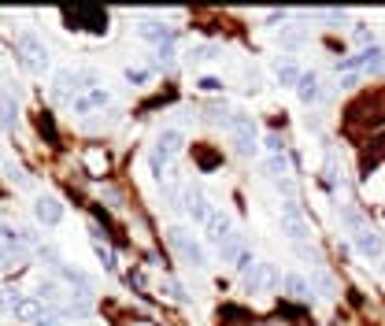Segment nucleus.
Returning <instances> with one entry per match:
<instances>
[{
    "instance_id": "obj_36",
    "label": "nucleus",
    "mask_w": 385,
    "mask_h": 326,
    "mask_svg": "<svg viewBox=\"0 0 385 326\" xmlns=\"http://www.w3.org/2000/svg\"><path fill=\"white\" fill-rule=\"evenodd\" d=\"M381 271H385V267H381Z\"/></svg>"
},
{
    "instance_id": "obj_31",
    "label": "nucleus",
    "mask_w": 385,
    "mask_h": 326,
    "mask_svg": "<svg viewBox=\"0 0 385 326\" xmlns=\"http://www.w3.org/2000/svg\"><path fill=\"white\" fill-rule=\"evenodd\" d=\"M315 282H318V289H323V297H333V282L326 279V274H315Z\"/></svg>"
},
{
    "instance_id": "obj_12",
    "label": "nucleus",
    "mask_w": 385,
    "mask_h": 326,
    "mask_svg": "<svg viewBox=\"0 0 385 326\" xmlns=\"http://www.w3.org/2000/svg\"><path fill=\"white\" fill-rule=\"evenodd\" d=\"M204 230H207V241H212L215 249H219V244L234 234V219L226 215V211H215V215H212V223H207Z\"/></svg>"
},
{
    "instance_id": "obj_14",
    "label": "nucleus",
    "mask_w": 385,
    "mask_h": 326,
    "mask_svg": "<svg viewBox=\"0 0 385 326\" xmlns=\"http://www.w3.org/2000/svg\"><path fill=\"white\" fill-rule=\"evenodd\" d=\"M59 274H63V279H67L78 293H74V297H82V300H89L93 297V279H89V274H82V271H74V267H67V264H59L56 267Z\"/></svg>"
},
{
    "instance_id": "obj_33",
    "label": "nucleus",
    "mask_w": 385,
    "mask_h": 326,
    "mask_svg": "<svg viewBox=\"0 0 385 326\" xmlns=\"http://www.w3.org/2000/svg\"><path fill=\"white\" fill-rule=\"evenodd\" d=\"M200 89L215 93V89H222V82H219V78H200Z\"/></svg>"
},
{
    "instance_id": "obj_19",
    "label": "nucleus",
    "mask_w": 385,
    "mask_h": 326,
    "mask_svg": "<svg viewBox=\"0 0 385 326\" xmlns=\"http://www.w3.org/2000/svg\"><path fill=\"white\" fill-rule=\"evenodd\" d=\"M263 171L275 178V182H285V178H289V159H285V152L267 156V159H263Z\"/></svg>"
},
{
    "instance_id": "obj_8",
    "label": "nucleus",
    "mask_w": 385,
    "mask_h": 326,
    "mask_svg": "<svg viewBox=\"0 0 385 326\" xmlns=\"http://www.w3.org/2000/svg\"><path fill=\"white\" fill-rule=\"evenodd\" d=\"M82 82H86V74H78V71H71V67H63V71H56V78H52V93L59 96H78V89H82Z\"/></svg>"
},
{
    "instance_id": "obj_35",
    "label": "nucleus",
    "mask_w": 385,
    "mask_h": 326,
    "mask_svg": "<svg viewBox=\"0 0 385 326\" xmlns=\"http://www.w3.org/2000/svg\"><path fill=\"white\" fill-rule=\"evenodd\" d=\"M297 256H300V259H311V264H315V252L308 249V244H297Z\"/></svg>"
},
{
    "instance_id": "obj_25",
    "label": "nucleus",
    "mask_w": 385,
    "mask_h": 326,
    "mask_svg": "<svg viewBox=\"0 0 385 326\" xmlns=\"http://www.w3.org/2000/svg\"><path fill=\"white\" fill-rule=\"evenodd\" d=\"M4 171H8V178L15 186H30V174L23 171V167H15V163H4Z\"/></svg>"
},
{
    "instance_id": "obj_29",
    "label": "nucleus",
    "mask_w": 385,
    "mask_h": 326,
    "mask_svg": "<svg viewBox=\"0 0 385 326\" xmlns=\"http://www.w3.org/2000/svg\"><path fill=\"white\" fill-rule=\"evenodd\" d=\"M255 264H260V259H255L252 252H245V256H241V259H237V271H241V274H248V271H252Z\"/></svg>"
},
{
    "instance_id": "obj_1",
    "label": "nucleus",
    "mask_w": 385,
    "mask_h": 326,
    "mask_svg": "<svg viewBox=\"0 0 385 326\" xmlns=\"http://www.w3.org/2000/svg\"><path fill=\"white\" fill-rule=\"evenodd\" d=\"M167 241H171V249L178 252L189 267H204V264H207L204 249H200L197 241H192V234L185 230V226H171V230H167Z\"/></svg>"
},
{
    "instance_id": "obj_11",
    "label": "nucleus",
    "mask_w": 385,
    "mask_h": 326,
    "mask_svg": "<svg viewBox=\"0 0 385 326\" xmlns=\"http://www.w3.org/2000/svg\"><path fill=\"white\" fill-rule=\"evenodd\" d=\"M278 286H282L285 297H293V300H311V282L304 279V274H293V271H289V274H282Z\"/></svg>"
},
{
    "instance_id": "obj_30",
    "label": "nucleus",
    "mask_w": 385,
    "mask_h": 326,
    "mask_svg": "<svg viewBox=\"0 0 385 326\" xmlns=\"http://www.w3.org/2000/svg\"><path fill=\"white\" fill-rule=\"evenodd\" d=\"M267 149H270V156H278V152L285 149V141H282V134H267Z\"/></svg>"
},
{
    "instance_id": "obj_26",
    "label": "nucleus",
    "mask_w": 385,
    "mask_h": 326,
    "mask_svg": "<svg viewBox=\"0 0 385 326\" xmlns=\"http://www.w3.org/2000/svg\"><path fill=\"white\" fill-rule=\"evenodd\" d=\"M34 326H63V315L56 312V308H45V312H41V319H38Z\"/></svg>"
},
{
    "instance_id": "obj_6",
    "label": "nucleus",
    "mask_w": 385,
    "mask_h": 326,
    "mask_svg": "<svg viewBox=\"0 0 385 326\" xmlns=\"http://www.w3.org/2000/svg\"><path fill=\"white\" fill-rule=\"evenodd\" d=\"M34 215H38V223H45V226H59V223H63V204L52 197V193H38Z\"/></svg>"
},
{
    "instance_id": "obj_9",
    "label": "nucleus",
    "mask_w": 385,
    "mask_h": 326,
    "mask_svg": "<svg viewBox=\"0 0 385 326\" xmlns=\"http://www.w3.org/2000/svg\"><path fill=\"white\" fill-rule=\"evenodd\" d=\"M182 208L189 211V219H192V223H204V226L212 223V215H215V208L207 204V197H204V193H197V189H189V193H185V204H182Z\"/></svg>"
},
{
    "instance_id": "obj_34",
    "label": "nucleus",
    "mask_w": 385,
    "mask_h": 326,
    "mask_svg": "<svg viewBox=\"0 0 385 326\" xmlns=\"http://www.w3.org/2000/svg\"><path fill=\"white\" fill-rule=\"evenodd\" d=\"M126 78H130V82H149V71H134L130 67V71H126Z\"/></svg>"
},
{
    "instance_id": "obj_20",
    "label": "nucleus",
    "mask_w": 385,
    "mask_h": 326,
    "mask_svg": "<svg viewBox=\"0 0 385 326\" xmlns=\"http://www.w3.org/2000/svg\"><path fill=\"white\" fill-rule=\"evenodd\" d=\"M300 78H304V71L297 67L293 60H278V82H282V86H297Z\"/></svg>"
},
{
    "instance_id": "obj_18",
    "label": "nucleus",
    "mask_w": 385,
    "mask_h": 326,
    "mask_svg": "<svg viewBox=\"0 0 385 326\" xmlns=\"http://www.w3.org/2000/svg\"><path fill=\"white\" fill-rule=\"evenodd\" d=\"M41 312H45V308H41V300H38V297H23V300H19V308H15V319H23V322H38V319H41Z\"/></svg>"
},
{
    "instance_id": "obj_3",
    "label": "nucleus",
    "mask_w": 385,
    "mask_h": 326,
    "mask_svg": "<svg viewBox=\"0 0 385 326\" xmlns=\"http://www.w3.org/2000/svg\"><path fill=\"white\" fill-rule=\"evenodd\" d=\"M15 48H19V56H23V63L30 71H45L48 67V45L38 34H19Z\"/></svg>"
},
{
    "instance_id": "obj_32",
    "label": "nucleus",
    "mask_w": 385,
    "mask_h": 326,
    "mask_svg": "<svg viewBox=\"0 0 385 326\" xmlns=\"http://www.w3.org/2000/svg\"><path fill=\"white\" fill-rule=\"evenodd\" d=\"M352 38H356L360 45H367V41H371V30H367V26H356V30H352Z\"/></svg>"
},
{
    "instance_id": "obj_10",
    "label": "nucleus",
    "mask_w": 385,
    "mask_h": 326,
    "mask_svg": "<svg viewBox=\"0 0 385 326\" xmlns=\"http://www.w3.org/2000/svg\"><path fill=\"white\" fill-rule=\"evenodd\" d=\"M352 237H356V252L367 256V259L381 256V249H385V241H381V234L374 230V226H363V230H356Z\"/></svg>"
},
{
    "instance_id": "obj_17",
    "label": "nucleus",
    "mask_w": 385,
    "mask_h": 326,
    "mask_svg": "<svg viewBox=\"0 0 385 326\" xmlns=\"http://www.w3.org/2000/svg\"><path fill=\"white\" fill-rule=\"evenodd\" d=\"M297 96H300L304 104H315L318 96H323V89H318V78H315V74H304V78L297 82Z\"/></svg>"
},
{
    "instance_id": "obj_21",
    "label": "nucleus",
    "mask_w": 385,
    "mask_h": 326,
    "mask_svg": "<svg viewBox=\"0 0 385 326\" xmlns=\"http://www.w3.org/2000/svg\"><path fill=\"white\" fill-rule=\"evenodd\" d=\"M15 123H19V116H15V101L4 93L0 96V130H15Z\"/></svg>"
},
{
    "instance_id": "obj_16",
    "label": "nucleus",
    "mask_w": 385,
    "mask_h": 326,
    "mask_svg": "<svg viewBox=\"0 0 385 326\" xmlns=\"http://www.w3.org/2000/svg\"><path fill=\"white\" fill-rule=\"evenodd\" d=\"M245 252H248V249H245V237H241L237 230L219 244V259H222V264H237V259L245 256Z\"/></svg>"
},
{
    "instance_id": "obj_28",
    "label": "nucleus",
    "mask_w": 385,
    "mask_h": 326,
    "mask_svg": "<svg viewBox=\"0 0 385 326\" xmlns=\"http://www.w3.org/2000/svg\"><path fill=\"white\" fill-rule=\"evenodd\" d=\"M156 63H159V67H171V63H174V48H171V45H163V48L156 52Z\"/></svg>"
},
{
    "instance_id": "obj_24",
    "label": "nucleus",
    "mask_w": 385,
    "mask_h": 326,
    "mask_svg": "<svg viewBox=\"0 0 385 326\" xmlns=\"http://www.w3.org/2000/svg\"><path fill=\"white\" fill-rule=\"evenodd\" d=\"M93 252H96V259H100V264H104L108 271H115V252H111L104 241H93Z\"/></svg>"
},
{
    "instance_id": "obj_13",
    "label": "nucleus",
    "mask_w": 385,
    "mask_h": 326,
    "mask_svg": "<svg viewBox=\"0 0 385 326\" xmlns=\"http://www.w3.org/2000/svg\"><path fill=\"white\" fill-rule=\"evenodd\" d=\"M182 149H185V134H182V130H174V126H167L163 134H159V141H156V152H163L167 159L178 156Z\"/></svg>"
},
{
    "instance_id": "obj_27",
    "label": "nucleus",
    "mask_w": 385,
    "mask_h": 326,
    "mask_svg": "<svg viewBox=\"0 0 385 326\" xmlns=\"http://www.w3.org/2000/svg\"><path fill=\"white\" fill-rule=\"evenodd\" d=\"M89 171H93V174H104V171H108V156L89 152Z\"/></svg>"
},
{
    "instance_id": "obj_5",
    "label": "nucleus",
    "mask_w": 385,
    "mask_h": 326,
    "mask_svg": "<svg viewBox=\"0 0 385 326\" xmlns=\"http://www.w3.org/2000/svg\"><path fill=\"white\" fill-rule=\"evenodd\" d=\"M282 282V274L275 271V264H255L248 274H245V289L248 293H263L270 286H278Z\"/></svg>"
},
{
    "instance_id": "obj_15",
    "label": "nucleus",
    "mask_w": 385,
    "mask_h": 326,
    "mask_svg": "<svg viewBox=\"0 0 385 326\" xmlns=\"http://www.w3.org/2000/svg\"><path fill=\"white\" fill-rule=\"evenodd\" d=\"M137 34H141L144 41H156L159 48L174 41V30H171L167 23H156V19H152V23H141V30H137Z\"/></svg>"
},
{
    "instance_id": "obj_4",
    "label": "nucleus",
    "mask_w": 385,
    "mask_h": 326,
    "mask_svg": "<svg viewBox=\"0 0 385 326\" xmlns=\"http://www.w3.org/2000/svg\"><path fill=\"white\" fill-rule=\"evenodd\" d=\"M230 137H234V152L237 156H252L255 152V123L248 116H234L230 119Z\"/></svg>"
},
{
    "instance_id": "obj_7",
    "label": "nucleus",
    "mask_w": 385,
    "mask_h": 326,
    "mask_svg": "<svg viewBox=\"0 0 385 326\" xmlns=\"http://www.w3.org/2000/svg\"><path fill=\"white\" fill-rule=\"evenodd\" d=\"M104 104H111V93L104 86H89L86 93H78L71 101V108L78 111V116H86V111H93V108H104Z\"/></svg>"
},
{
    "instance_id": "obj_23",
    "label": "nucleus",
    "mask_w": 385,
    "mask_h": 326,
    "mask_svg": "<svg viewBox=\"0 0 385 326\" xmlns=\"http://www.w3.org/2000/svg\"><path fill=\"white\" fill-rule=\"evenodd\" d=\"M19 293L15 289H0V312H8V315H15V308H19Z\"/></svg>"
},
{
    "instance_id": "obj_2",
    "label": "nucleus",
    "mask_w": 385,
    "mask_h": 326,
    "mask_svg": "<svg viewBox=\"0 0 385 326\" xmlns=\"http://www.w3.org/2000/svg\"><path fill=\"white\" fill-rule=\"evenodd\" d=\"M282 234L293 241V244H304L311 237V230H308V219H304V211H300V204L289 197L285 204H282Z\"/></svg>"
},
{
    "instance_id": "obj_22",
    "label": "nucleus",
    "mask_w": 385,
    "mask_h": 326,
    "mask_svg": "<svg viewBox=\"0 0 385 326\" xmlns=\"http://www.w3.org/2000/svg\"><path fill=\"white\" fill-rule=\"evenodd\" d=\"M278 41H282L285 48H300V45H304V30H300V26H282V30H278Z\"/></svg>"
}]
</instances>
